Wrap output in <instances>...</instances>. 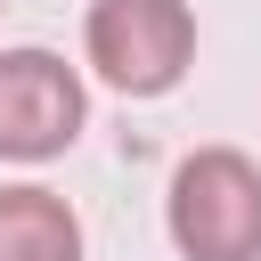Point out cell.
Masks as SVG:
<instances>
[{"mask_svg":"<svg viewBox=\"0 0 261 261\" xmlns=\"http://www.w3.org/2000/svg\"><path fill=\"white\" fill-rule=\"evenodd\" d=\"M82 49L106 90L163 98L196 57V16H188V0H90Z\"/></svg>","mask_w":261,"mask_h":261,"instance_id":"cell-2","label":"cell"},{"mask_svg":"<svg viewBox=\"0 0 261 261\" xmlns=\"http://www.w3.org/2000/svg\"><path fill=\"white\" fill-rule=\"evenodd\" d=\"M163 228L179 261H261V163L237 147L179 155L163 188Z\"/></svg>","mask_w":261,"mask_h":261,"instance_id":"cell-1","label":"cell"},{"mask_svg":"<svg viewBox=\"0 0 261 261\" xmlns=\"http://www.w3.org/2000/svg\"><path fill=\"white\" fill-rule=\"evenodd\" d=\"M0 261H82V220L49 188H0Z\"/></svg>","mask_w":261,"mask_h":261,"instance_id":"cell-4","label":"cell"},{"mask_svg":"<svg viewBox=\"0 0 261 261\" xmlns=\"http://www.w3.org/2000/svg\"><path fill=\"white\" fill-rule=\"evenodd\" d=\"M82 73L57 49H0V155L8 163H49L82 139Z\"/></svg>","mask_w":261,"mask_h":261,"instance_id":"cell-3","label":"cell"}]
</instances>
